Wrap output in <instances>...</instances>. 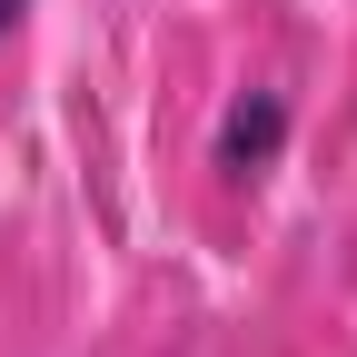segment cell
I'll list each match as a JSON object with an SVG mask.
<instances>
[{"instance_id":"obj_1","label":"cell","mask_w":357,"mask_h":357,"mask_svg":"<svg viewBox=\"0 0 357 357\" xmlns=\"http://www.w3.org/2000/svg\"><path fill=\"white\" fill-rule=\"evenodd\" d=\"M278 139H288V100H278V89H248V100L229 109V129H218V169L258 178L268 159H278Z\"/></svg>"},{"instance_id":"obj_2","label":"cell","mask_w":357,"mask_h":357,"mask_svg":"<svg viewBox=\"0 0 357 357\" xmlns=\"http://www.w3.org/2000/svg\"><path fill=\"white\" fill-rule=\"evenodd\" d=\"M20 10H30V0H0V30H10V20H20Z\"/></svg>"}]
</instances>
